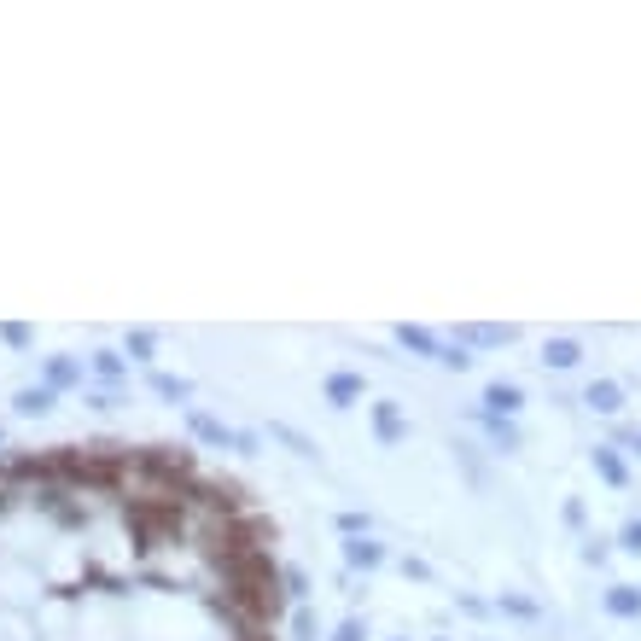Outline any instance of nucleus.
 <instances>
[{
  "instance_id": "obj_1",
  "label": "nucleus",
  "mask_w": 641,
  "mask_h": 641,
  "mask_svg": "<svg viewBox=\"0 0 641 641\" xmlns=\"http://www.w3.org/2000/svg\"><path fill=\"white\" fill-rule=\"evenodd\" d=\"M82 379H88V356H65V350H59V356H47V362H41V385H47V391H59V397L76 391Z\"/></svg>"
},
{
  "instance_id": "obj_2",
  "label": "nucleus",
  "mask_w": 641,
  "mask_h": 641,
  "mask_svg": "<svg viewBox=\"0 0 641 641\" xmlns=\"http://www.w3.org/2000/svg\"><path fill=\"white\" fill-rule=\"evenodd\" d=\"M368 426H373V443H379V449H397V443L408 438V414L391 403V397L368 408Z\"/></svg>"
},
{
  "instance_id": "obj_3",
  "label": "nucleus",
  "mask_w": 641,
  "mask_h": 641,
  "mask_svg": "<svg viewBox=\"0 0 641 641\" xmlns=\"http://www.w3.org/2000/svg\"><path fill=\"white\" fill-rule=\"evenodd\" d=\"M362 391H368V379H362L356 368H333L327 379H321V397H327L333 408H356L362 403Z\"/></svg>"
},
{
  "instance_id": "obj_4",
  "label": "nucleus",
  "mask_w": 641,
  "mask_h": 641,
  "mask_svg": "<svg viewBox=\"0 0 641 641\" xmlns=\"http://www.w3.org/2000/svg\"><path fill=\"white\" fill-rule=\"evenodd\" d=\"M455 344H467V350H502L519 338V327H490V321H467V327H455Z\"/></svg>"
},
{
  "instance_id": "obj_5",
  "label": "nucleus",
  "mask_w": 641,
  "mask_h": 641,
  "mask_svg": "<svg viewBox=\"0 0 641 641\" xmlns=\"http://www.w3.org/2000/svg\"><path fill=\"white\" fill-rule=\"evenodd\" d=\"M589 467H595V478H601L607 490H630V467H624L618 443H595V449H589Z\"/></svg>"
},
{
  "instance_id": "obj_6",
  "label": "nucleus",
  "mask_w": 641,
  "mask_h": 641,
  "mask_svg": "<svg viewBox=\"0 0 641 641\" xmlns=\"http://www.w3.org/2000/svg\"><path fill=\"white\" fill-rule=\"evenodd\" d=\"M391 560V548L373 537H344V572H379Z\"/></svg>"
},
{
  "instance_id": "obj_7",
  "label": "nucleus",
  "mask_w": 641,
  "mask_h": 641,
  "mask_svg": "<svg viewBox=\"0 0 641 641\" xmlns=\"http://www.w3.org/2000/svg\"><path fill=\"white\" fill-rule=\"evenodd\" d=\"M519 408H525V391H519L513 379H490V385H484V414H496V420H519Z\"/></svg>"
},
{
  "instance_id": "obj_8",
  "label": "nucleus",
  "mask_w": 641,
  "mask_h": 641,
  "mask_svg": "<svg viewBox=\"0 0 641 641\" xmlns=\"http://www.w3.org/2000/svg\"><path fill=\"white\" fill-rule=\"evenodd\" d=\"M473 420L484 426V438H490V449L496 455H519V420H496V414H484V408H473Z\"/></svg>"
},
{
  "instance_id": "obj_9",
  "label": "nucleus",
  "mask_w": 641,
  "mask_h": 641,
  "mask_svg": "<svg viewBox=\"0 0 641 641\" xmlns=\"http://www.w3.org/2000/svg\"><path fill=\"white\" fill-rule=\"evenodd\" d=\"M397 344H403L408 356H420V362H438L443 356V338L432 333V327H420V321H403V327H397Z\"/></svg>"
},
{
  "instance_id": "obj_10",
  "label": "nucleus",
  "mask_w": 641,
  "mask_h": 641,
  "mask_svg": "<svg viewBox=\"0 0 641 641\" xmlns=\"http://www.w3.org/2000/svg\"><path fill=\"white\" fill-rule=\"evenodd\" d=\"M187 432L210 449H234V426H222L216 414H204V408H187Z\"/></svg>"
},
{
  "instance_id": "obj_11",
  "label": "nucleus",
  "mask_w": 641,
  "mask_h": 641,
  "mask_svg": "<svg viewBox=\"0 0 641 641\" xmlns=\"http://www.w3.org/2000/svg\"><path fill=\"white\" fill-rule=\"evenodd\" d=\"M158 344H164V333H158V327H129V333H123V356L152 373V362H158Z\"/></svg>"
},
{
  "instance_id": "obj_12",
  "label": "nucleus",
  "mask_w": 641,
  "mask_h": 641,
  "mask_svg": "<svg viewBox=\"0 0 641 641\" xmlns=\"http://www.w3.org/2000/svg\"><path fill=\"white\" fill-rule=\"evenodd\" d=\"M88 373L100 379L105 391H117V385L129 379V356H123V350H94V356H88Z\"/></svg>"
},
{
  "instance_id": "obj_13",
  "label": "nucleus",
  "mask_w": 641,
  "mask_h": 641,
  "mask_svg": "<svg viewBox=\"0 0 641 641\" xmlns=\"http://www.w3.org/2000/svg\"><path fill=\"white\" fill-rule=\"evenodd\" d=\"M59 408V391H47V385H24L18 397H12V414L18 420H41V414H53Z\"/></svg>"
},
{
  "instance_id": "obj_14",
  "label": "nucleus",
  "mask_w": 641,
  "mask_h": 641,
  "mask_svg": "<svg viewBox=\"0 0 641 641\" xmlns=\"http://www.w3.org/2000/svg\"><path fill=\"white\" fill-rule=\"evenodd\" d=\"M146 385H152V397H164V403H181V408H193V379H181V373H164V368H152V373H146Z\"/></svg>"
},
{
  "instance_id": "obj_15",
  "label": "nucleus",
  "mask_w": 641,
  "mask_h": 641,
  "mask_svg": "<svg viewBox=\"0 0 641 641\" xmlns=\"http://www.w3.org/2000/svg\"><path fill=\"white\" fill-rule=\"evenodd\" d=\"M583 408H595V414H618V408H624V385H618V379H589Z\"/></svg>"
},
{
  "instance_id": "obj_16",
  "label": "nucleus",
  "mask_w": 641,
  "mask_h": 641,
  "mask_svg": "<svg viewBox=\"0 0 641 641\" xmlns=\"http://www.w3.org/2000/svg\"><path fill=\"white\" fill-rule=\"evenodd\" d=\"M601 607H607V618H641V589L636 583H612L601 595Z\"/></svg>"
},
{
  "instance_id": "obj_17",
  "label": "nucleus",
  "mask_w": 641,
  "mask_h": 641,
  "mask_svg": "<svg viewBox=\"0 0 641 641\" xmlns=\"http://www.w3.org/2000/svg\"><path fill=\"white\" fill-rule=\"evenodd\" d=\"M577 362H583V344H577V338H548V344H542V368L566 373V368H577Z\"/></svg>"
},
{
  "instance_id": "obj_18",
  "label": "nucleus",
  "mask_w": 641,
  "mask_h": 641,
  "mask_svg": "<svg viewBox=\"0 0 641 641\" xmlns=\"http://www.w3.org/2000/svg\"><path fill=\"white\" fill-rule=\"evenodd\" d=\"M269 438L292 443V455H298V461H315V443H309L304 432H292V426H280V420H274V426H269Z\"/></svg>"
},
{
  "instance_id": "obj_19",
  "label": "nucleus",
  "mask_w": 641,
  "mask_h": 641,
  "mask_svg": "<svg viewBox=\"0 0 641 641\" xmlns=\"http://www.w3.org/2000/svg\"><path fill=\"white\" fill-rule=\"evenodd\" d=\"M438 368H449V373H467V368H473V350H467V344H455V338H443Z\"/></svg>"
},
{
  "instance_id": "obj_20",
  "label": "nucleus",
  "mask_w": 641,
  "mask_h": 641,
  "mask_svg": "<svg viewBox=\"0 0 641 641\" xmlns=\"http://www.w3.org/2000/svg\"><path fill=\"white\" fill-rule=\"evenodd\" d=\"M292 641H321V618H315L309 607L292 612Z\"/></svg>"
},
{
  "instance_id": "obj_21",
  "label": "nucleus",
  "mask_w": 641,
  "mask_h": 641,
  "mask_svg": "<svg viewBox=\"0 0 641 641\" xmlns=\"http://www.w3.org/2000/svg\"><path fill=\"white\" fill-rule=\"evenodd\" d=\"M338 531H344V537H368L373 519L362 513V507H344V513H338Z\"/></svg>"
},
{
  "instance_id": "obj_22",
  "label": "nucleus",
  "mask_w": 641,
  "mask_h": 641,
  "mask_svg": "<svg viewBox=\"0 0 641 641\" xmlns=\"http://www.w3.org/2000/svg\"><path fill=\"white\" fill-rule=\"evenodd\" d=\"M280 583H286V601H298V607L309 601V572H298V566H286V572H280Z\"/></svg>"
},
{
  "instance_id": "obj_23",
  "label": "nucleus",
  "mask_w": 641,
  "mask_h": 641,
  "mask_svg": "<svg viewBox=\"0 0 641 641\" xmlns=\"http://www.w3.org/2000/svg\"><path fill=\"white\" fill-rule=\"evenodd\" d=\"M577 554H583V566H607V537H583V548H577Z\"/></svg>"
},
{
  "instance_id": "obj_24",
  "label": "nucleus",
  "mask_w": 641,
  "mask_h": 641,
  "mask_svg": "<svg viewBox=\"0 0 641 641\" xmlns=\"http://www.w3.org/2000/svg\"><path fill=\"white\" fill-rule=\"evenodd\" d=\"M0 338H6L12 350H30V344H35V333L24 327V321H6V327H0Z\"/></svg>"
},
{
  "instance_id": "obj_25",
  "label": "nucleus",
  "mask_w": 641,
  "mask_h": 641,
  "mask_svg": "<svg viewBox=\"0 0 641 641\" xmlns=\"http://www.w3.org/2000/svg\"><path fill=\"white\" fill-rule=\"evenodd\" d=\"M560 519H566V531H583V525H589V507H583V496H572V502L560 507Z\"/></svg>"
},
{
  "instance_id": "obj_26",
  "label": "nucleus",
  "mask_w": 641,
  "mask_h": 641,
  "mask_svg": "<svg viewBox=\"0 0 641 641\" xmlns=\"http://www.w3.org/2000/svg\"><path fill=\"white\" fill-rule=\"evenodd\" d=\"M496 612H513V618H537V601H525V595H502Z\"/></svg>"
},
{
  "instance_id": "obj_27",
  "label": "nucleus",
  "mask_w": 641,
  "mask_h": 641,
  "mask_svg": "<svg viewBox=\"0 0 641 641\" xmlns=\"http://www.w3.org/2000/svg\"><path fill=\"white\" fill-rule=\"evenodd\" d=\"M618 548H624V554H641V513H636V519H624V531H618Z\"/></svg>"
},
{
  "instance_id": "obj_28",
  "label": "nucleus",
  "mask_w": 641,
  "mask_h": 641,
  "mask_svg": "<svg viewBox=\"0 0 641 641\" xmlns=\"http://www.w3.org/2000/svg\"><path fill=\"white\" fill-rule=\"evenodd\" d=\"M333 641H368V624H362V618H344L333 630Z\"/></svg>"
},
{
  "instance_id": "obj_29",
  "label": "nucleus",
  "mask_w": 641,
  "mask_h": 641,
  "mask_svg": "<svg viewBox=\"0 0 641 641\" xmlns=\"http://www.w3.org/2000/svg\"><path fill=\"white\" fill-rule=\"evenodd\" d=\"M234 455H263V432H234Z\"/></svg>"
},
{
  "instance_id": "obj_30",
  "label": "nucleus",
  "mask_w": 641,
  "mask_h": 641,
  "mask_svg": "<svg viewBox=\"0 0 641 641\" xmlns=\"http://www.w3.org/2000/svg\"><path fill=\"white\" fill-rule=\"evenodd\" d=\"M455 607L467 612V618H484V612H490V601H484V595H461V601H455Z\"/></svg>"
},
{
  "instance_id": "obj_31",
  "label": "nucleus",
  "mask_w": 641,
  "mask_h": 641,
  "mask_svg": "<svg viewBox=\"0 0 641 641\" xmlns=\"http://www.w3.org/2000/svg\"><path fill=\"white\" fill-rule=\"evenodd\" d=\"M403 577H414V583H426V577H432V566H426V560H403Z\"/></svg>"
},
{
  "instance_id": "obj_32",
  "label": "nucleus",
  "mask_w": 641,
  "mask_h": 641,
  "mask_svg": "<svg viewBox=\"0 0 641 641\" xmlns=\"http://www.w3.org/2000/svg\"><path fill=\"white\" fill-rule=\"evenodd\" d=\"M630 443H636V455H641V432H636V438H630Z\"/></svg>"
},
{
  "instance_id": "obj_33",
  "label": "nucleus",
  "mask_w": 641,
  "mask_h": 641,
  "mask_svg": "<svg viewBox=\"0 0 641 641\" xmlns=\"http://www.w3.org/2000/svg\"><path fill=\"white\" fill-rule=\"evenodd\" d=\"M0 449H6V426H0Z\"/></svg>"
}]
</instances>
